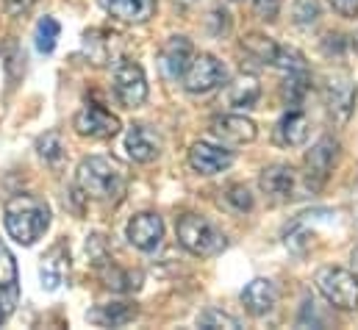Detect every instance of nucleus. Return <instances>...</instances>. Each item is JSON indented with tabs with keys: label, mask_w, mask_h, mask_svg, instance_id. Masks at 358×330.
<instances>
[{
	"label": "nucleus",
	"mask_w": 358,
	"mask_h": 330,
	"mask_svg": "<svg viewBox=\"0 0 358 330\" xmlns=\"http://www.w3.org/2000/svg\"><path fill=\"white\" fill-rule=\"evenodd\" d=\"M76 189L90 200L120 203L128 189V178L120 169V164H114L111 159L90 156L76 169Z\"/></svg>",
	"instance_id": "nucleus-1"
},
{
	"label": "nucleus",
	"mask_w": 358,
	"mask_h": 330,
	"mask_svg": "<svg viewBox=\"0 0 358 330\" xmlns=\"http://www.w3.org/2000/svg\"><path fill=\"white\" fill-rule=\"evenodd\" d=\"M3 222L17 245H34L50 225V208L34 194H14L3 208Z\"/></svg>",
	"instance_id": "nucleus-2"
},
{
	"label": "nucleus",
	"mask_w": 358,
	"mask_h": 330,
	"mask_svg": "<svg viewBox=\"0 0 358 330\" xmlns=\"http://www.w3.org/2000/svg\"><path fill=\"white\" fill-rule=\"evenodd\" d=\"M176 236H178L180 248L189 250L197 258H214L228 248L225 234L200 214H183L176 222Z\"/></svg>",
	"instance_id": "nucleus-3"
},
{
	"label": "nucleus",
	"mask_w": 358,
	"mask_h": 330,
	"mask_svg": "<svg viewBox=\"0 0 358 330\" xmlns=\"http://www.w3.org/2000/svg\"><path fill=\"white\" fill-rule=\"evenodd\" d=\"M320 294L342 311H356L358 308V280L356 275L345 266H322L314 278Z\"/></svg>",
	"instance_id": "nucleus-4"
},
{
	"label": "nucleus",
	"mask_w": 358,
	"mask_h": 330,
	"mask_svg": "<svg viewBox=\"0 0 358 330\" xmlns=\"http://www.w3.org/2000/svg\"><path fill=\"white\" fill-rule=\"evenodd\" d=\"M180 78H183V86H186L189 94H208V92H214L217 86L225 83L228 73H225V67L217 56L197 53V56H192V62H189V67Z\"/></svg>",
	"instance_id": "nucleus-5"
},
{
	"label": "nucleus",
	"mask_w": 358,
	"mask_h": 330,
	"mask_svg": "<svg viewBox=\"0 0 358 330\" xmlns=\"http://www.w3.org/2000/svg\"><path fill=\"white\" fill-rule=\"evenodd\" d=\"M114 97L125 106V108H139L148 100V78L145 70L136 62L122 59L114 70Z\"/></svg>",
	"instance_id": "nucleus-6"
},
{
	"label": "nucleus",
	"mask_w": 358,
	"mask_h": 330,
	"mask_svg": "<svg viewBox=\"0 0 358 330\" xmlns=\"http://www.w3.org/2000/svg\"><path fill=\"white\" fill-rule=\"evenodd\" d=\"M336 159H339V142L331 139V136L320 139L306 153V186H308V192H320L328 183Z\"/></svg>",
	"instance_id": "nucleus-7"
},
{
	"label": "nucleus",
	"mask_w": 358,
	"mask_h": 330,
	"mask_svg": "<svg viewBox=\"0 0 358 330\" xmlns=\"http://www.w3.org/2000/svg\"><path fill=\"white\" fill-rule=\"evenodd\" d=\"M325 106H328V114L334 117V122L345 125L350 117H353V108H356V83L348 73H334L328 76L325 81Z\"/></svg>",
	"instance_id": "nucleus-8"
},
{
	"label": "nucleus",
	"mask_w": 358,
	"mask_h": 330,
	"mask_svg": "<svg viewBox=\"0 0 358 330\" xmlns=\"http://www.w3.org/2000/svg\"><path fill=\"white\" fill-rule=\"evenodd\" d=\"M73 128H76V134L90 136V139H111L120 134V120L111 111H106L103 106H87L76 114Z\"/></svg>",
	"instance_id": "nucleus-9"
},
{
	"label": "nucleus",
	"mask_w": 358,
	"mask_h": 330,
	"mask_svg": "<svg viewBox=\"0 0 358 330\" xmlns=\"http://www.w3.org/2000/svg\"><path fill=\"white\" fill-rule=\"evenodd\" d=\"M128 239L142 252H153L164 239V222L153 211H142L128 222Z\"/></svg>",
	"instance_id": "nucleus-10"
},
{
	"label": "nucleus",
	"mask_w": 358,
	"mask_h": 330,
	"mask_svg": "<svg viewBox=\"0 0 358 330\" xmlns=\"http://www.w3.org/2000/svg\"><path fill=\"white\" fill-rule=\"evenodd\" d=\"M211 134L220 139V142H228V145H250L259 131H256V122L248 120L245 114H220L211 120Z\"/></svg>",
	"instance_id": "nucleus-11"
},
{
	"label": "nucleus",
	"mask_w": 358,
	"mask_h": 330,
	"mask_svg": "<svg viewBox=\"0 0 358 330\" xmlns=\"http://www.w3.org/2000/svg\"><path fill=\"white\" fill-rule=\"evenodd\" d=\"M231 164H234V153L225 150V148H217V145H208V142H194L189 148V166L197 175H217Z\"/></svg>",
	"instance_id": "nucleus-12"
},
{
	"label": "nucleus",
	"mask_w": 358,
	"mask_h": 330,
	"mask_svg": "<svg viewBox=\"0 0 358 330\" xmlns=\"http://www.w3.org/2000/svg\"><path fill=\"white\" fill-rule=\"evenodd\" d=\"M125 150L131 162L136 164H150L162 153V139L148 128V125H131L125 134Z\"/></svg>",
	"instance_id": "nucleus-13"
},
{
	"label": "nucleus",
	"mask_w": 358,
	"mask_h": 330,
	"mask_svg": "<svg viewBox=\"0 0 358 330\" xmlns=\"http://www.w3.org/2000/svg\"><path fill=\"white\" fill-rule=\"evenodd\" d=\"M84 50L94 67H106L108 62H114L122 53V42L117 34H111L106 28H94L84 36Z\"/></svg>",
	"instance_id": "nucleus-14"
},
{
	"label": "nucleus",
	"mask_w": 358,
	"mask_h": 330,
	"mask_svg": "<svg viewBox=\"0 0 358 330\" xmlns=\"http://www.w3.org/2000/svg\"><path fill=\"white\" fill-rule=\"evenodd\" d=\"M259 186L272 200H289L294 194L297 175H294V169L289 164H269L259 175Z\"/></svg>",
	"instance_id": "nucleus-15"
},
{
	"label": "nucleus",
	"mask_w": 358,
	"mask_h": 330,
	"mask_svg": "<svg viewBox=\"0 0 358 330\" xmlns=\"http://www.w3.org/2000/svg\"><path fill=\"white\" fill-rule=\"evenodd\" d=\"M278 303V289L267 278H253L242 292V306L253 317H267Z\"/></svg>",
	"instance_id": "nucleus-16"
},
{
	"label": "nucleus",
	"mask_w": 358,
	"mask_h": 330,
	"mask_svg": "<svg viewBox=\"0 0 358 330\" xmlns=\"http://www.w3.org/2000/svg\"><path fill=\"white\" fill-rule=\"evenodd\" d=\"M100 6L120 22H131V25H142L150 17H156L159 3L156 0H100Z\"/></svg>",
	"instance_id": "nucleus-17"
},
{
	"label": "nucleus",
	"mask_w": 358,
	"mask_h": 330,
	"mask_svg": "<svg viewBox=\"0 0 358 330\" xmlns=\"http://www.w3.org/2000/svg\"><path fill=\"white\" fill-rule=\"evenodd\" d=\"M194 56V48H192V39L186 36H170L162 48V70L167 78H180L189 67Z\"/></svg>",
	"instance_id": "nucleus-18"
},
{
	"label": "nucleus",
	"mask_w": 358,
	"mask_h": 330,
	"mask_svg": "<svg viewBox=\"0 0 358 330\" xmlns=\"http://www.w3.org/2000/svg\"><path fill=\"white\" fill-rule=\"evenodd\" d=\"M20 278H17V261L8 252V248L0 242V306L6 311V317L14 311L17 297H20Z\"/></svg>",
	"instance_id": "nucleus-19"
},
{
	"label": "nucleus",
	"mask_w": 358,
	"mask_h": 330,
	"mask_svg": "<svg viewBox=\"0 0 358 330\" xmlns=\"http://www.w3.org/2000/svg\"><path fill=\"white\" fill-rule=\"evenodd\" d=\"M67 272H70V250H67V245H56V248L42 258V264H39L42 286H45L48 292L59 289V286L64 283Z\"/></svg>",
	"instance_id": "nucleus-20"
},
{
	"label": "nucleus",
	"mask_w": 358,
	"mask_h": 330,
	"mask_svg": "<svg viewBox=\"0 0 358 330\" xmlns=\"http://www.w3.org/2000/svg\"><path fill=\"white\" fill-rule=\"evenodd\" d=\"M262 97V83L250 73H239L234 81L225 86V103L231 108H253Z\"/></svg>",
	"instance_id": "nucleus-21"
},
{
	"label": "nucleus",
	"mask_w": 358,
	"mask_h": 330,
	"mask_svg": "<svg viewBox=\"0 0 358 330\" xmlns=\"http://www.w3.org/2000/svg\"><path fill=\"white\" fill-rule=\"evenodd\" d=\"M308 134H311V122H308L306 111H300V108H289V111L280 117V122H278V139H280V145H286V148H300V145H306V142H308Z\"/></svg>",
	"instance_id": "nucleus-22"
},
{
	"label": "nucleus",
	"mask_w": 358,
	"mask_h": 330,
	"mask_svg": "<svg viewBox=\"0 0 358 330\" xmlns=\"http://www.w3.org/2000/svg\"><path fill=\"white\" fill-rule=\"evenodd\" d=\"M136 317V308L128 306V303H108V306H100L90 314V320L94 325H103V328H120V325H128L131 320Z\"/></svg>",
	"instance_id": "nucleus-23"
},
{
	"label": "nucleus",
	"mask_w": 358,
	"mask_h": 330,
	"mask_svg": "<svg viewBox=\"0 0 358 330\" xmlns=\"http://www.w3.org/2000/svg\"><path fill=\"white\" fill-rule=\"evenodd\" d=\"M242 50L248 56H253L256 62H262V64H272L275 53H278V42L272 36H264V34H248L242 39Z\"/></svg>",
	"instance_id": "nucleus-24"
},
{
	"label": "nucleus",
	"mask_w": 358,
	"mask_h": 330,
	"mask_svg": "<svg viewBox=\"0 0 358 330\" xmlns=\"http://www.w3.org/2000/svg\"><path fill=\"white\" fill-rule=\"evenodd\" d=\"M308 89H311L308 73L300 70V73H286V81L280 86V94H283V100H286L289 106H300L303 97L308 94Z\"/></svg>",
	"instance_id": "nucleus-25"
},
{
	"label": "nucleus",
	"mask_w": 358,
	"mask_h": 330,
	"mask_svg": "<svg viewBox=\"0 0 358 330\" xmlns=\"http://www.w3.org/2000/svg\"><path fill=\"white\" fill-rule=\"evenodd\" d=\"M59 34H62L59 20L56 17H42L39 25H36V50L39 53H53L56 42H59Z\"/></svg>",
	"instance_id": "nucleus-26"
},
{
	"label": "nucleus",
	"mask_w": 358,
	"mask_h": 330,
	"mask_svg": "<svg viewBox=\"0 0 358 330\" xmlns=\"http://www.w3.org/2000/svg\"><path fill=\"white\" fill-rule=\"evenodd\" d=\"M36 153H39V156H42L48 164L62 162V156H64L62 134H59V131H48L45 136H39V139H36Z\"/></svg>",
	"instance_id": "nucleus-27"
},
{
	"label": "nucleus",
	"mask_w": 358,
	"mask_h": 330,
	"mask_svg": "<svg viewBox=\"0 0 358 330\" xmlns=\"http://www.w3.org/2000/svg\"><path fill=\"white\" fill-rule=\"evenodd\" d=\"M272 67H278V70H283V73H300V70H306V56H303L297 48L278 45V53H275Z\"/></svg>",
	"instance_id": "nucleus-28"
},
{
	"label": "nucleus",
	"mask_w": 358,
	"mask_h": 330,
	"mask_svg": "<svg viewBox=\"0 0 358 330\" xmlns=\"http://www.w3.org/2000/svg\"><path fill=\"white\" fill-rule=\"evenodd\" d=\"M320 17H322L320 0H294V6H292V20H294L300 28H311Z\"/></svg>",
	"instance_id": "nucleus-29"
},
{
	"label": "nucleus",
	"mask_w": 358,
	"mask_h": 330,
	"mask_svg": "<svg viewBox=\"0 0 358 330\" xmlns=\"http://www.w3.org/2000/svg\"><path fill=\"white\" fill-rule=\"evenodd\" d=\"M197 325L206 330H217V328L236 330L239 328V320L231 317V314H225V311H220V308H208V311H203V314L197 317Z\"/></svg>",
	"instance_id": "nucleus-30"
},
{
	"label": "nucleus",
	"mask_w": 358,
	"mask_h": 330,
	"mask_svg": "<svg viewBox=\"0 0 358 330\" xmlns=\"http://www.w3.org/2000/svg\"><path fill=\"white\" fill-rule=\"evenodd\" d=\"M225 206H231L236 214H245V211H253V194L248 192V186L242 183H234L225 189Z\"/></svg>",
	"instance_id": "nucleus-31"
},
{
	"label": "nucleus",
	"mask_w": 358,
	"mask_h": 330,
	"mask_svg": "<svg viewBox=\"0 0 358 330\" xmlns=\"http://www.w3.org/2000/svg\"><path fill=\"white\" fill-rule=\"evenodd\" d=\"M280 6H283V0H253L256 14H259L262 20H267V22H275V20H278Z\"/></svg>",
	"instance_id": "nucleus-32"
},
{
	"label": "nucleus",
	"mask_w": 358,
	"mask_h": 330,
	"mask_svg": "<svg viewBox=\"0 0 358 330\" xmlns=\"http://www.w3.org/2000/svg\"><path fill=\"white\" fill-rule=\"evenodd\" d=\"M331 8L339 14V17H358V0H328Z\"/></svg>",
	"instance_id": "nucleus-33"
},
{
	"label": "nucleus",
	"mask_w": 358,
	"mask_h": 330,
	"mask_svg": "<svg viewBox=\"0 0 358 330\" xmlns=\"http://www.w3.org/2000/svg\"><path fill=\"white\" fill-rule=\"evenodd\" d=\"M34 3H36V0H3V8H6L11 17H22V14H28V11L34 8Z\"/></svg>",
	"instance_id": "nucleus-34"
},
{
	"label": "nucleus",
	"mask_w": 358,
	"mask_h": 330,
	"mask_svg": "<svg viewBox=\"0 0 358 330\" xmlns=\"http://www.w3.org/2000/svg\"><path fill=\"white\" fill-rule=\"evenodd\" d=\"M350 272L356 275V280H358V248L353 250V255H350Z\"/></svg>",
	"instance_id": "nucleus-35"
},
{
	"label": "nucleus",
	"mask_w": 358,
	"mask_h": 330,
	"mask_svg": "<svg viewBox=\"0 0 358 330\" xmlns=\"http://www.w3.org/2000/svg\"><path fill=\"white\" fill-rule=\"evenodd\" d=\"M3 320H6V311H3V306H0V325H3Z\"/></svg>",
	"instance_id": "nucleus-36"
}]
</instances>
